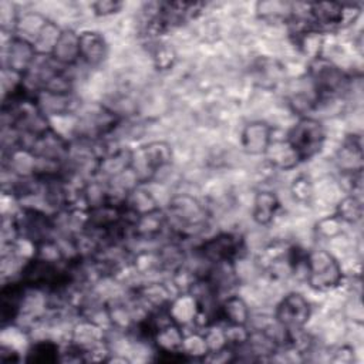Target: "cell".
Returning <instances> with one entry per match:
<instances>
[{
    "label": "cell",
    "instance_id": "30",
    "mask_svg": "<svg viewBox=\"0 0 364 364\" xmlns=\"http://www.w3.org/2000/svg\"><path fill=\"white\" fill-rule=\"evenodd\" d=\"M289 192L291 199L299 205H311L314 189L313 179L309 175H299L293 179L289 186Z\"/></svg>",
    "mask_w": 364,
    "mask_h": 364
},
{
    "label": "cell",
    "instance_id": "10",
    "mask_svg": "<svg viewBox=\"0 0 364 364\" xmlns=\"http://www.w3.org/2000/svg\"><path fill=\"white\" fill-rule=\"evenodd\" d=\"M1 67L10 68L18 74H24L33 64L37 53L31 43L16 36H10L1 41Z\"/></svg>",
    "mask_w": 364,
    "mask_h": 364
},
{
    "label": "cell",
    "instance_id": "1",
    "mask_svg": "<svg viewBox=\"0 0 364 364\" xmlns=\"http://www.w3.org/2000/svg\"><path fill=\"white\" fill-rule=\"evenodd\" d=\"M166 226L178 239L186 240L200 236L209 225V213L195 195L182 192L171 196L166 203Z\"/></svg>",
    "mask_w": 364,
    "mask_h": 364
},
{
    "label": "cell",
    "instance_id": "4",
    "mask_svg": "<svg viewBox=\"0 0 364 364\" xmlns=\"http://www.w3.org/2000/svg\"><path fill=\"white\" fill-rule=\"evenodd\" d=\"M287 139L299 152L301 161L317 156L327 141L324 124L314 117H300L287 131Z\"/></svg>",
    "mask_w": 364,
    "mask_h": 364
},
{
    "label": "cell",
    "instance_id": "5",
    "mask_svg": "<svg viewBox=\"0 0 364 364\" xmlns=\"http://www.w3.org/2000/svg\"><path fill=\"white\" fill-rule=\"evenodd\" d=\"M313 307L309 299L299 291L286 293L274 307V318L289 331L307 327L311 320Z\"/></svg>",
    "mask_w": 364,
    "mask_h": 364
},
{
    "label": "cell",
    "instance_id": "33",
    "mask_svg": "<svg viewBox=\"0 0 364 364\" xmlns=\"http://www.w3.org/2000/svg\"><path fill=\"white\" fill-rule=\"evenodd\" d=\"M91 10H92V14L97 16V17H109V16H114L117 13H119L124 7V4L121 1H112V0H100V1H95V3H91L90 4Z\"/></svg>",
    "mask_w": 364,
    "mask_h": 364
},
{
    "label": "cell",
    "instance_id": "25",
    "mask_svg": "<svg viewBox=\"0 0 364 364\" xmlns=\"http://www.w3.org/2000/svg\"><path fill=\"white\" fill-rule=\"evenodd\" d=\"M181 354L185 357V360L205 361L209 354V347L200 330H185Z\"/></svg>",
    "mask_w": 364,
    "mask_h": 364
},
{
    "label": "cell",
    "instance_id": "3",
    "mask_svg": "<svg viewBox=\"0 0 364 364\" xmlns=\"http://www.w3.org/2000/svg\"><path fill=\"white\" fill-rule=\"evenodd\" d=\"M173 161V149L169 142L156 139L132 149L131 169L141 183H148L155 176L171 166Z\"/></svg>",
    "mask_w": 364,
    "mask_h": 364
},
{
    "label": "cell",
    "instance_id": "9",
    "mask_svg": "<svg viewBox=\"0 0 364 364\" xmlns=\"http://www.w3.org/2000/svg\"><path fill=\"white\" fill-rule=\"evenodd\" d=\"M107 333L108 330L100 326L98 323L87 317L78 316L73 323L68 343L81 350L85 358V355L90 351H92L94 348L107 341Z\"/></svg>",
    "mask_w": 364,
    "mask_h": 364
},
{
    "label": "cell",
    "instance_id": "16",
    "mask_svg": "<svg viewBox=\"0 0 364 364\" xmlns=\"http://www.w3.org/2000/svg\"><path fill=\"white\" fill-rule=\"evenodd\" d=\"M30 149L37 158L65 162L70 142L50 128L34 138Z\"/></svg>",
    "mask_w": 364,
    "mask_h": 364
},
{
    "label": "cell",
    "instance_id": "19",
    "mask_svg": "<svg viewBox=\"0 0 364 364\" xmlns=\"http://www.w3.org/2000/svg\"><path fill=\"white\" fill-rule=\"evenodd\" d=\"M51 57L64 68H71L80 63V37L74 28H63Z\"/></svg>",
    "mask_w": 364,
    "mask_h": 364
},
{
    "label": "cell",
    "instance_id": "14",
    "mask_svg": "<svg viewBox=\"0 0 364 364\" xmlns=\"http://www.w3.org/2000/svg\"><path fill=\"white\" fill-rule=\"evenodd\" d=\"M166 311L173 323L183 330H196V323L200 309L195 296L189 291L178 293L166 307Z\"/></svg>",
    "mask_w": 364,
    "mask_h": 364
},
{
    "label": "cell",
    "instance_id": "18",
    "mask_svg": "<svg viewBox=\"0 0 364 364\" xmlns=\"http://www.w3.org/2000/svg\"><path fill=\"white\" fill-rule=\"evenodd\" d=\"M252 309L239 293H230L220 300L218 320L225 324L247 326Z\"/></svg>",
    "mask_w": 364,
    "mask_h": 364
},
{
    "label": "cell",
    "instance_id": "21",
    "mask_svg": "<svg viewBox=\"0 0 364 364\" xmlns=\"http://www.w3.org/2000/svg\"><path fill=\"white\" fill-rule=\"evenodd\" d=\"M37 156L31 149L20 146L3 154V168L10 171L17 178L36 176Z\"/></svg>",
    "mask_w": 364,
    "mask_h": 364
},
{
    "label": "cell",
    "instance_id": "15",
    "mask_svg": "<svg viewBox=\"0 0 364 364\" xmlns=\"http://www.w3.org/2000/svg\"><path fill=\"white\" fill-rule=\"evenodd\" d=\"M36 102L40 111L47 117H57L64 114H75L82 101L74 92L70 94H57L50 91H40L36 97Z\"/></svg>",
    "mask_w": 364,
    "mask_h": 364
},
{
    "label": "cell",
    "instance_id": "17",
    "mask_svg": "<svg viewBox=\"0 0 364 364\" xmlns=\"http://www.w3.org/2000/svg\"><path fill=\"white\" fill-rule=\"evenodd\" d=\"M282 210V200L279 195L270 189H262L255 193L252 202V218L260 228L274 223Z\"/></svg>",
    "mask_w": 364,
    "mask_h": 364
},
{
    "label": "cell",
    "instance_id": "11",
    "mask_svg": "<svg viewBox=\"0 0 364 364\" xmlns=\"http://www.w3.org/2000/svg\"><path fill=\"white\" fill-rule=\"evenodd\" d=\"M273 127L264 119H253L243 125L240 131V146L250 156L263 155L270 144Z\"/></svg>",
    "mask_w": 364,
    "mask_h": 364
},
{
    "label": "cell",
    "instance_id": "24",
    "mask_svg": "<svg viewBox=\"0 0 364 364\" xmlns=\"http://www.w3.org/2000/svg\"><path fill=\"white\" fill-rule=\"evenodd\" d=\"M61 344L53 338H37L33 340L28 350L24 354L27 363H55L60 361Z\"/></svg>",
    "mask_w": 364,
    "mask_h": 364
},
{
    "label": "cell",
    "instance_id": "22",
    "mask_svg": "<svg viewBox=\"0 0 364 364\" xmlns=\"http://www.w3.org/2000/svg\"><path fill=\"white\" fill-rule=\"evenodd\" d=\"M48 21L50 18L40 10H24L17 20L14 36L33 44Z\"/></svg>",
    "mask_w": 364,
    "mask_h": 364
},
{
    "label": "cell",
    "instance_id": "32",
    "mask_svg": "<svg viewBox=\"0 0 364 364\" xmlns=\"http://www.w3.org/2000/svg\"><path fill=\"white\" fill-rule=\"evenodd\" d=\"M249 333H250L249 326L225 324L226 341H228V347H230V348H237V347L246 344Z\"/></svg>",
    "mask_w": 364,
    "mask_h": 364
},
{
    "label": "cell",
    "instance_id": "29",
    "mask_svg": "<svg viewBox=\"0 0 364 364\" xmlns=\"http://www.w3.org/2000/svg\"><path fill=\"white\" fill-rule=\"evenodd\" d=\"M151 58L158 71H169L178 61V53L171 43H158L151 50Z\"/></svg>",
    "mask_w": 364,
    "mask_h": 364
},
{
    "label": "cell",
    "instance_id": "31",
    "mask_svg": "<svg viewBox=\"0 0 364 364\" xmlns=\"http://www.w3.org/2000/svg\"><path fill=\"white\" fill-rule=\"evenodd\" d=\"M20 9L10 0H0V26L1 31L14 34L17 20L20 17Z\"/></svg>",
    "mask_w": 364,
    "mask_h": 364
},
{
    "label": "cell",
    "instance_id": "12",
    "mask_svg": "<svg viewBox=\"0 0 364 364\" xmlns=\"http://www.w3.org/2000/svg\"><path fill=\"white\" fill-rule=\"evenodd\" d=\"M266 164L272 166L274 171H291L294 169L301 161L299 152L287 139V134L284 136H274L272 134L270 144L263 154Z\"/></svg>",
    "mask_w": 364,
    "mask_h": 364
},
{
    "label": "cell",
    "instance_id": "13",
    "mask_svg": "<svg viewBox=\"0 0 364 364\" xmlns=\"http://www.w3.org/2000/svg\"><path fill=\"white\" fill-rule=\"evenodd\" d=\"M80 37V61L87 68H98L108 57V41L95 30H82Z\"/></svg>",
    "mask_w": 364,
    "mask_h": 364
},
{
    "label": "cell",
    "instance_id": "7",
    "mask_svg": "<svg viewBox=\"0 0 364 364\" xmlns=\"http://www.w3.org/2000/svg\"><path fill=\"white\" fill-rule=\"evenodd\" d=\"M14 220L18 229V235L31 239L36 243H41L55 236L53 215L47 212L20 206L14 215Z\"/></svg>",
    "mask_w": 364,
    "mask_h": 364
},
{
    "label": "cell",
    "instance_id": "8",
    "mask_svg": "<svg viewBox=\"0 0 364 364\" xmlns=\"http://www.w3.org/2000/svg\"><path fill=\"white\" fill-rule=\"evenodd\" d=\"M333 165L340 175L363 172V136L358 132L346 134L340 146L334 151Z\"/></svg>",
    "mask_w": 364,
    "mask_h": 364
},
{
    "label": "cell",
    "instance_id": "27",
    "mask_svg": "<svg viewBox=\"0 0 364 364\" xmlns=\"http://www.w3.org/2000/svg\"><path fill=\"white\" fill-rule=\"evenodd\" d=\"M61 33H63V27H60L58 23L50 20L33 43L36 53L41 55H51Z\"/></svg>",
    "mask_w": 364,
    "mask_h": 364
},
{
    "label": "cell",
    "instance_id": "26",
    "mask_svg": "<svg viewBox=\"0 0 364 364\" xmlns=\"http://www.w3.org/2000/svg\"><path fill=\"white\" fill-rule=\"evenodd\" d=\"M334 213L346 226H357L363 220V199L346 193L336 205Z\"/></svg>",
    "mask_w": 364,
    "mask_h": 364
},
{
    "label": "cell",
    "instance_id": "6",
    "mask_svg": "<svg viewBox=\"0 0 364 364\" xmlns=\"http://www.w3.org/2000/svg\"><path fill=\"white\" fill-rule=\"evenodd\" d=\"M246 245L245 239L236 232H219L206 240H203L198 247V253L209 263L236 260L239 256L245 255Z\"/></svg>",
    "mask_w": 364,
    "mask_h": 364
},
{
    "label": "cell",
    "instance_id": "28",
    "mask_svg": "<svg viewBox=\"0 0 364 364\" xmlns=\"http://www.w3.org/2000/svg\"><path fill=\"white\" fill-rule=\"evenodd\" d=\"M344 228L346 225L341 222V219L336 213H331L324 215L316 220V223L313 225V233L318 240L327 242L343 233Z\"/></svg>",
    "mask_w": 364,
    "mask_h": 364
},
{
    "label": "cell",
    "instance_id": "20",
    "mask_svg": "<svg viewBox=\"0 0 364 364\" xmlns=\"http://www.w3.org/2000/svg\"><path fill=\"white\" fill-rule=\"evenodd\" d=\"M255 14L259 21L267 26H287L293 16V3L264 0L255 4Z\"/></svg>",
    "mask_w": 364,
    "mask_h": 364
},
{
    "label": "cell",
    "instance_id": "23",
    "mask_svg": "<svg viewBox=\"0 0 364 364\" xmlns=\"http://www.w3.org/2000/svg\"><path fill=\"white\" fill-rule=\"evenodd\" d=\"M122 206L127 212L132 213L134 216H141V215L161 209L158 200L155 199V196L152 195V192L145 183H141L136 188H134L127 195Z\"/></svg>",
    "mask_w": 364,
    "mask_h": 364
},
{
    "label": "cell",
    "instance_id": "2",
    "mask_svg": "<svg viewBox=\"0 0 364 364\" xmlns=\"http://www.w3.org/2000/svg\"><path fill=\"white\" fill-rule=\"evenodd\" d=\"M306 267V284L317 293L336 290L344 279L338 260L326 247L307 249Z\"/></svg>",
    "mask_w": 364,
    "mask_h": 364
}]
</instances>
